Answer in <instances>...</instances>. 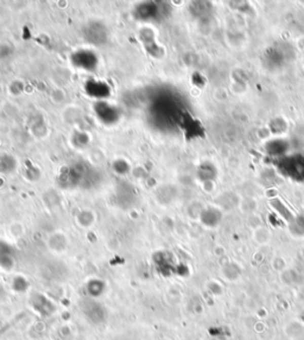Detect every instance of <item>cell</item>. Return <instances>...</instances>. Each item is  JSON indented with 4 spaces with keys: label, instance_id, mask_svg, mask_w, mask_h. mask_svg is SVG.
I'll list each match as a JSON object with an SVG mask.
<instances>
[{
    "label": "cell",
    "instance_id": "cell-2",
    "mask_svg": "<svg viewBox=\"0 0 304 340\" xmlns=\"http://www.w3.org/2000/svg\"><path fill=\"white\" fill-rule=\"evenodd\" d=\"M74 62L78 67L84 68V69H93L96 66V57L94 56V53L88 50L79 51L74 55Z\"/></svg>",
    "mask_w": 304,
    "mask_h": 340
},
{
    "label": "cell",
    "instance_id": "cell-3",
    "mask_svg": "<svg viewBox=\"0 0 304 340\" xmlns=\"http://www.w3.org/2000/svg\"><path fill=\"white\" fill-rule=\"evenodd\" d=\"M87 92L96 98H105L109 94V88L102 81H88Z\"/></svg>",
    "mask_w": 304,
    "mask_h": 340
},
{
    "label": "cell",
    "instance_id": "cell-1",
    "mask_svg": "<svg viewBox=\"0 0 304 340\" xmlns=\"http://www.w3.org/2000/svg\"><path fill=\"white\" fill-rule=\"evenodd\" d=\"M279 169L292 178H304V156L286 157L278 164Z\"/></svg>",
    "mask_w": 304,
    "mask_h": 340
}]
</instances>
